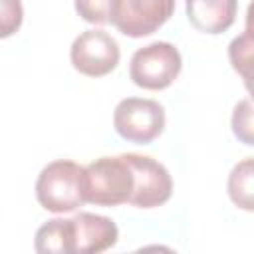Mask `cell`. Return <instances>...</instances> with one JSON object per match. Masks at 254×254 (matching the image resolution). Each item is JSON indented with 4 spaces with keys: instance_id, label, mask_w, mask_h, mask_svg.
<instances>
[{
    "instance_id": "cell-1",
    "label": "cell",
    "mask_w": 254,
    "mask_h": 254,
    "mask_svg": "<svg viewBox=\"0 0 254 254\" xmlns=\"http://www.w3.org/2000/svg\"><path fill=\"white\" fill-rule=\"evenodd\" d=\"M38 202L56 214L71 212L85 204V167L58 159L48 163L36 181Z\"/></svg>"
},
{
    "instance_id": "cell-2",
    "label": "cell",
    "mask_w": 254,
    "mask_h": 254,
    "mask_svg": "<svg viewBox=\"0 0 254 254\" xmlns=\"http://www.w3.org/2000/svg\"><path fill=\"white\" fill-rule=\"evenodd\" d=\"M133 192V171L123 155L99 157L85 167V202L117 206L129 202Z\"/></svg>"
},
{
    "instance_id": "cell-3",
    "label": "cell",
    "mask_w": 254,
    "mask_h": 254,
    "mask_svg": "<svg viewBox=\"0 0 254 254\" xmlns=\"http://www.w3.org/2000/svg\"><path fill=\"white\" fill-rule=\"evenodd\" d=\"M183 58L179 50L169 42H153L139 48L129 65V75L135 85L143 89H165L181 73Z\"/></svg>"
},
{
    "instance_id": "cell-4",
    "label": "cell",
    "mask_w": 254,
    "mask_h": 254,
    "mask_svg": "<svg viewBox=\"0 0 254 254\" xmlns=\"http://www.w3.org/2000/svg\"><path fill=\"white\" fill-rule=\"evenodd\" d=\"M113 127L125 141L147 145L165 129V109L155 99L127 97L113 111Z\"/></svg>"
},
{
    "instance_id": "cell-5",
    "label": "cell",
    "mask_w": 254,
    "mask_h": 254,
    "mask_svg": "<svg viewBox=\"0 0 254 254\" xmlns=\"http://www.w3.org/2000/svg\"><path fill=\"white\" fill-rule=\"evenodd\" d=\"M175 12V0H113L109 22L129 38L157 32Z\"/></svg>"
},
{
    "instance_id": "cell-6",
    "label": "cell",
    "mask_w": 254,
    "mask_h": 254,
    "mask_svg": "<svg viewBox=\"0 0 254 254\" xmlns=\"http://www.w3.org/2000/svg\"><path fill=\"white\" fill-rule=\"evenodd\" d=\"M133 171V192L129 204L137 208H155L165 204L173 194V179L169 171L147 155L123 153Z\"/></svg>"
},
{
    "instance_id": "cell-7",
    "label": "cell",
    "mask_w": 254,
    "mask_h": 254,
    "mask_svg": "<svg viewBox=\"0 0 254 254\" xmlns=\"http://www.w3.org/2000/svg\"><path fill=\"white\" fill-rule=\"evenodd\" d=\"M119 56L121 52L115 38L103 30L81 32L69 50L71 65L87 77H101L113 71L119 64Z\"/></svg>"
},
{
    "instance_id": "cell-8",
    "label": "cell",
    "mask_w": 254,
    "mask_h": 254,
    "mask_svg": "<svg viewBox=\"0 0 254 254\" xmlns=\"http://www.w3.org/2000/svg\"><path fill=\"white\" fill-rule=\"evenodd\" d=\"M117 224L101 214L79 212L71 218V254H99L117 244Z\"/></svg>"
},
{
    "instance_id": "cell-9",
    "label": "cell",
    "mask_w": 254,
    "mask_h": 254,
    "mask_svg": "<svg viewBox=\"0 0 254 254\" xmlns=\"http://www.w3.org/2000/svg\"><path fill=\"white\" fill-rule=\"evenodd\" d=\"M238 12V0H187L189 22L204 34L226 32Z\"/></svg>"
},
{
    "instance_id": "cell-10",
    "label": "cell",
    "mask_w": 254,
    "mask_h": 254,
    "mask_svg": "<svg viewBox=\"0 0 254 254\" xmlns=\"http://www.w3.org/2000/svg\"><path fill=\"white\" fill-rule=\"evenodd\" d=\"M34 246L42 254H71V218H54L42 224Z\"/></svg>"
},
{
    "instance_id": "cell-11",
    "label": "cell",
    "mask_w": 254,
    "mask_h": 254,
    "mask_svg": "<svg viewBox=\"0 0 254 254\" xmlns=\"http://www.w3.org/2000/svg\"><path fill=\"white\" fill-rule=\"evenodd\" d=\"M252 179H254V171H252V159H244L238 165H234V169L230 171L228 177V194L232 198V202L244 210H252L254 202H252Z\"/></svg>"
},
{
    "instance_id": "cell-12",
    "label": "cell",
    "mask_w": 254,
    "mask_h": 254,
    "mask_svg": "<svg viewBox=\"0 0 254 254\" xmlns=\"http://www.w3.org/2000/svg\"><path fill=\"white\" fill-rule=\"evenodd\" d=\"M250 30L246 28V32L240 36V38H234L230 42V48H228V56H230V62H232V67L242 75V79L246 81L248 85V79H250V73H248V65H250Z\"/></svg>"
},
{
    "instance_id": "cell-13",
    "label": "cell",
    "mask_w": 254,
    "mask_h": 254,
    "mask_svg": "<svg viewBox=\"0 0 254 254\" xmlns=\"http://www.w3.org/2000/svg\"><path fill=\"white\" fill-rule=\"evenodd\" d=\"M24 20L22 0H0V38L16 34Z\"/></svg>"
},
{
    "instance_id": "cell-14",
    "label": "cell",
    "mask_w": 254,
    "mask_h": 254,
    "mask_svg": "<svg viewBox=\"0 0 254 254\" xmlns=\"http://www.w3.org/2000/svg\"><path fill=\"white\" fill-rule=\"evenodd\" d=\"M113 0H75V12L89 24H107Z\"/></svg>"
},
{
    "instance_id": "cell-15",
    "label": "cell",
    "mask_w": 254,
    "mask_h": 254,
    "mask_svg": "<svg viewBox=\"0 0 254 254\" xmlns=\"http://www.w3.org/2000/svg\"><path fill=\"white\" fill-rule=\"evenodd\" d=\"M232 131L234 135L246 143L252 145V103L250 99H242L232 113Z\"/></svg>"
}]
</instances>
